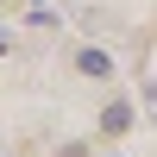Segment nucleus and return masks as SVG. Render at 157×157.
<instances>
[{
    "instance_id": "nucleus-1",
    "label": "nucleus",
    "mask_w": 157,
    "mask_h": 157,
    "mask_svg": "<svg viewBox=\"0 0 157 157\" xmlns=\"http://www.w3.org/2000/svg\"><path fill=\"white\" fill-rule=\"evenodd\" d=\"M75 69H82L88 82H113V50H101V44L75 50Z\"/></svg>"
},
{
    "instance_id": "nucleus-2",
    "label": "nucleus",
    "mask_w": 157,
    "mask_h": 157,
    "mask_svg": "<svg viewBox=\"0 0 157 157\" xmlns=\"http://www.w3.org/2000/svg\"><path fill=\"white\" fill-rule=\"evenodd\" d=\"M132 126V107L126 101H107V113H101V132H126Z\"/></svg>"
}]
</instances>
